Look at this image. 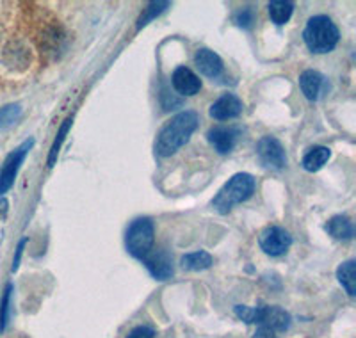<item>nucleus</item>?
<instances>
[{
    "label": "nucleus",
    "mask_w": 356,
    "mask_h": 338,
    "mask_svg": "<svg viewBox=\"0 0 356 338\" xmlns=\"http://www.w3.org/2000/svg\"><path fill=\"white\" fill-rule=\"evenodd\" d=\"M198 114L195 111H184L171 118L159 132L157 141H155V153L159 157H171L189 141L198 127Z\"/></svg>",
    "instance_id": "nucleus-1"
},
{
    "label": "nucleus",
    "mask_w": 356,
    "mask_h": 338,
    "mask_svg": "<svg viewBox=\"0 0 356 338\" xmlns=\"http://www.w3.org/2000/svg\"><path fill=\"white\" fill-rule=\"evenodd\" d=\"M303 40L310 52L328 54L335 49L340 40L339 27L326 15H316L307 22Z\"/></svg>",
    "instance_id": "nucleus-2"
},
{
    "label": "nucleus",
    "mask_w": 356,
    "mask_h": 338,
    "mask_svg": "<svg viewBox=\"0 0 356 338\" xmlns=\"http://www.w3.org/2000/svg\"><path fill=\"white\" fill-rule=\"evenodd\" d=\"M255 193V178L250 173H237L221 187L216 198L212 200V207L216 212L227 214L232 207L248 202Z\"/></svg>",
    "instance_id": "nucleus-3"
},
{
    "label": "nucleus",
    "mask_w": 356,
    "mask_h": 338,
    "mask_svg": "<svg viewBox=\"0 0 356 338\" xmlns=\"http://www.w3.org/2000/svg\"><path fill=\"white\" fill-rule=\"evenodd\" d=\"M155 244V226L150 218H139L132 221V225L127 230L125 246L127 251L134 258H143L150 253Z\"/></svg>",
    "instance_id": "nucleus-4"
},
{
    "label": "nucleus",
    "mask_w": 356,
    "mask_h": 338,
    "mask_svg": "<svg viewBox=\"0 0 356 338\" xmlns=\"http://www.w3.org/2000/svg\"><path fill=\"white\" fill-rule=\"evenodd\" d=\"M34 139H29L24 145L18 146L17 150H13L8 155V159L4 161V166L0 169V194H6L15 184V178H17L18 171H20V166L24 162V159L27 157L29 150L33 148Z\"/></svg>",
    "instance_id": "nucleus-5"
},
{
    "label": "nucleus",
    "mask_w": 356,
    "mask_h": 338,
    "mask_svg": "<svg viewBox=\"0 0 356 338\" xmlns=\"http://www.w3.org/2000/svg\"><path fill=\"white\" fill-rule=\"evenodd\" d=\"M259 244L264 253L269 257H282L292 246V237L282 226H267L260 234Z\"/></svg>",
    "instance_id": "nucleus-6"
},
{
    "label": "nucleus",
    "mask_w": 356,
    "mask_h": 338,
    "mask_svg": "<svg viewBox=\"0 0 356 338\" xmlns=\"http://www.w3.org/2000/svg\"><path fill=\"white\" fill-rule=\"evenodd\" d=\"M257 155L266 168L284 169L287 166V153L284 145L273 136L262 137L257 145Z\"/></svg>",
    "instance_id": "nucleus-7"
},
{
    "label": "nucleus",
    "mask_w": 356,
    "mask_h": 338,
    "mask_svg": "<svg viewBox=\"0 0 356 338\" xmlns=\"http://www.w3.org/2000/svg\"><path fill=\"white\" fill-rule=\"evenodd\" d=\"M300 88L307 100L317 102L330 91V82L323 73L316 70H307L300 77Z\"/></svg>",
    "instance_id": "nucleus-8"
},
{
    "label": "nucleus",
    "mask_w": 356,
    "mask_h": 338,
    "mask_svg": "<svg viewBox=\"0 0 356 338\" xmlns=\"http://www.w3.org/2000/svg\"><path fill=\"white\" fill-rule=\"evenodd\" d=\"M143 262H145L148 273L159 282H166L173 276V258L166 250L150 251L143 258Z\"/></svg>",
    "instance_id": "nucleus-9"
},
{
    "label": "nucleus",
    "mask_w": 356,
    "mask_h": 338,
    "mask_svg": "<svg viewBox=\"0 0 356 338\" xmlns=\"http://www.w3.org/2000/svg\"><path fill=\"white\" fill-rule=\"evenodd\" d=\"M244 104L239 97H235V95L227 93L221 95L214 104L211 105V118L218 121H228V120H235V118H239L243 114Z\"/></svg>",
    "instance_id": "nucleus-10"
},
{
    "label": "nucleus",
    "mask_w": 356,
    "mask_h": 338,
    "mask_svg": "<svg viewBox=\"0 0 356 338\" xmlns=\"http://www.w3.org/2000/svg\"><path fill=\"white\" fill-rule=\"evenodd\" d=\"M171 84H173L175 91L182 97H195L202 89V81L193 70L186 68V66H178L171 75Z\"/></svg>",
    "instance_id": "nucleus-11"
},
{
    "label": "nucleus",
    "mask_w": 356,
    "mask_h": 338,
    "mask_svg": "<svg viewBox=\"0 0 356 338\" xmlns=\"http://www.w3.org/2000/svg\"><path fill=\"white\" fill-rule=\"evenodd\" d=\"M207 139L214 146V150L221 155H227L232 150L235 148V143L239 139V129L235 127H212L209 132H207Z\"/></svg>",
    "instance_id": "nucleus-12"
},
{
    "label": "nucleus",
    "mask_w": 356,
    "mask_h": 338,
    "mask_svg": "<svg viewBox=\"0 0 356 338\" xmlns=\"http://www.w3.org/2000/svg\"><path fill=\"white\" fill-rule=\"evenodd\" d=\"M291 314L284 308H280V306H262L260 326L269 328L276 333V331H287L291 328Z\"/></svg>",
    "instance_id": "nucleus-13"
},
{
    "label": "nucleus",
    "mask_w": 356,
    "mask_h": 338,
    "mask_svg": "<svg viewBox=\"0 0 356 338\" xmlns=\"http://www.w3.org/2000/svg\"><path fill=\"white\" fill-rule=\"evenodd\" d=\"M195 66L202 75L209 79H218L222 73V61L216 52L209 49H200L195 56Z\"/></svg>",
    "instance_id": "nucleus-14"
},
{
    "label": "nucleus",
    "mask_w": 356,
    "mask_h": 338,
    "mask_svg": "<svg viewBox=\"0 0 356 338\" xmlns=\"http://www.w3.org/2000/svg\"><path fill=\"white\" fill-rule=\"evenodd\" d=\"M326 232L337 241H349L355 235V226H353L351 219L346 216H335L326 225Z\"/></svg>",
    "instance_id": "nucleus-15"
},
{
    "label": "nucleus",
    "mask_w": 356,
    "mask_h": 338,
    "mask_svg": "<svg viewBox=\"0 0 356 338\" xmlns=\"http://www.w3.org/2000/svg\"><path fill=\"white\" fill-rule=\"evenodd\" d=\"M330 157H332V150L326 148V146H314V148H310L307 152L301 166H303L307 171L314 173V171H319V169L330 161Z\"/></svg>",
    "instance_id": "nucleus-16"
},
{
    "label": "nucleus",
    "mask_w": 356,
    "mask_h": 338,
    "mask_svg": "<svg viewBox=\"0 0 356 338\" xmlns=\"http://www.w3.org/2000/svg\"><path fill=\"white\" fill-rule=\"evenodd\" d=\"M267 9H269V17H271L273 24L285 25L294 13V4L291 0H273V2H269Z\"/></svg>",
    "instance_id": "nucleus-17"
},
{
    "label": "nucleus",
    "mask_w": 356,
    "mask_h": 338,
    "mask_svg": "<svg viewBox=\"0 0 356 338\" xmlns=\"http://www.w3.org/2000/svg\"><path fill=\"white\" fill-rule=\"evenodd\" d=\"M180 266L186 271H205L212 266V257L207 251H193V253L184 255L180 260Z\"/></svg>",
    "instance_id": "nucleus-18"
},
{
    "label": "nucleus",
    "mask_w": 356,
    "mask_h": 338,
    "mask_svg": "<svg viewBox=\"0 0 356 338\" xmlns=\"http://www.w3.org/2000/svg\"><path fill=\"white\" fill-rule=\"evenodd\" d=\"M355 267L356 262L355 260H348V262H342L337 269V280L339 283L346 289L349 296H355L356 294V280H355Z\"/></svg>",
    "instance_id": "nucleus-19"
},
{
    "label": "nucleus",
    "mask_w": 356,
    "mask_h": 338,
    "mask_svg": "<svg viewBox=\"0 0 356 338\" xmlns=\"http://www.w3.org/2000/svg\"><path fill=\"white\" fill-rule=\"evenodd\" d=\"M72 123H73V118H66V120L63 121L61 129H59V132H57L56 139H54V143H52V148H50L49 162H47V164H49V168H54V164H56L57 155H59V150H61L63 143H65L66 136H68V130H70V127H72Z\"/></svg>",
    "instance_id": "nucleus-20"
},
{
    "label": "nucleus",
    "mask_w": 356,
    "mask_h": 338,
    "mask_svg": "<svg viewBox=\"0 0 356 338\" xmlns=\"http://www.w3.org/2000/svg\"><path fill=\"white\" fill-rule=\"evenodd\" d=\"M170 2H150V4L146 6V9H143L141 17H139L138 20V31H141L145 25L150 24L152 20H155V18L159 17V15H162V13L166 11L168 8H170Z\"/></svg>",
    "instance_id": "nucleus-21"
},
{
    "label": "nucleus",
    "mask_w": 356,
    "mask_h": 338,
    "mask_svg": "<svg viewBox=\"0 0 356 338\" xmlns=\"http://www.w3.org/2000/svg\"><path fill=\"white\" fill-rule=\"evenodd\" d=\"M235 315L241 319L246 324H260V319H262V306H244V305H237L234 308Z\"/></svg>",
    "instance_id": "nucleus-22"
},
{
    "label": "nucleus",
    "mask_w": 356,
    "mask_h": 338,
    "mask_svg": "<svg viewBox=\"0 0 356 338\" xmlns=\"http://www.w3.org/2000/svg\"><path fill=\"white\" fill-rule=\"evenodd\" d=\"M22 116V107L18 104H11L6 105L0 109V127L6 129V127L15 125L18 121V118Z\"/></svg>",
    "instance_id": "nucleus-23"
},
{
    "label": "nucleus",
    "mask_w": 356,
    "mask_h": 338,
    "mask_svg": "<svg viewBox=\"0 0 356 338\" xmlns=\"http://www.w3.org/2000/svg\"><path fill=\"white\" fill-rule=\"evenodd\" d=\"M234 22L239 25L241 29H244V31H250V29L253 27V24H255V11L251 8L239 9V11L235 13Z\"/></svg>",
    "instance_id": "nucleus-24"
},
{
    "label": "nucleus",
    "mask_w": 356,
    "mask_h": 338,
    "mask_svg": "<svg viewBox=\"0 0 356 338\" xmlns=\"http://www.w3.org/2000/svg\"><path fill=\"white\" fill-rule=\"evenodd\" d=\"M11 294H13V285H8L4 290V296H2V301H0V331H4L6 326H8Z\"/></svg>",
    "instance_id": "nucleus-25"
},
{
    "label": "nucleus",
    "mask_w": 356,
    "mask_h": 338,
    "mask_svg": "<svg viewBox=\"0 0 356 338\" xmlns=\"http://www.w3.org/2000/svg\"><path fill=\"white\" fill-rule=\"evenodd\" d=\"M155 337V330L150 326H138L134 328L125 338H154Z\"/></svg>",
    "instance_id": "nucleus-26"
},
{
    "label": "nucleus",
    "mask_w": 356,
    "mask_h": 338,
    "mask_svg": "<svg viewBox=\"0 0 356 338\" xmlns=\"http://www.w3.org/2000/svg\"><path fill=\"white\" fill-rule=\"evenodd\" d=\"M25 244H27V239H22L20 244H18V250H17V257H15V260H13V273L18 269V266H20V258H22V253H24V248Z\"/></svg>",
    "instance_id": "nucleus-27"
},
{
    "label": "nucleus",
    "mask_w": 356,
    "mask_h": 338,
    "mask_svg": "<svg viewBox=\"0 0 356 338\" xmlns=\"http://www.w3.org/2000/svg\"><path fill=\"white\" fill-rule=\"evenodd\" d=\"M253 338H278V337H276L275 331L269 330V328L260 326L259 330L255 331V335H253Z\"/></svg>",
    "instance_id": "nucleus-28"
}]
</instances>
